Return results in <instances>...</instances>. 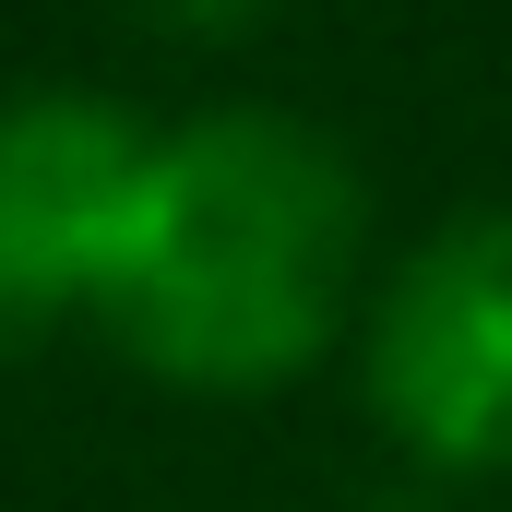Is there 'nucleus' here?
Listing matches in <instances>:
<instances>
[{
	"label": "nucleus",
	"mask_w": 512,
	"mask_h": 512,
	"mask_svg": "<svg viewBox=\"0 0 512 512\" xmlns=\"http://www.w3.org/2000/svg\"><path fill=\"white\" fill-rule=\"evenodd\" d=\"M358 393L405 477H512V203L441 215L358 310Z\"/></svg>",
	"instance_id": "2"
},
{
	"label": "nucleus",
	"mask_w": 512,
	"mask_h": 512,
	"mask_svg": "<svg viewBox=\"0 0 512 512\" xmlns=\"http://www.w3.org/2000/svg\"><path fill=\"white\" fill-rule=\"evenodd\" d=\"M370 310V179L298 108L155 120L131 215L96 274V334L191 405H262L310 382Z\"/></svg>",
	"instance_id": "1"
},
{
	"label": "nucleus",
	"mask_w": 512,
	"mask_h": 512,
	"mask_svg": "<svg viewBox=\"0 0 512 512\" xmlns=\"http://www.w3.org/2000/svg\"><path fill=\"white\" fill-rule=\"evenodd\" d=\"M120 12L155 36H191V48H239L251 24H274V0H120Z\"/></svg>",
	"instance_id": "4"
},
{
	"label": "nucleus",
	"mask_w": 512,
	"mask_h": 512,
	"mask_svg": "<svg viewBox=\"0 0 512 512\" xmlns=\"http://www.w3.org/2000/svg\"><path fill=\"white\" fill-rule=\"evenodd\" d=\"M143 155H155V120L96 84L0 96V358H36L60 322L96 310Z\"/></svg>",
	"instance_id": "3"
},
{
	"label": "nucleus",
	"mask_w": 512,
	"mask_h": 512,
	"mask_svg": "<svg viewBox=\"0 0 512 512\" xmlns=\"http://www.w3.org/2000/svg\"><path fill=\"white\" fill-rule=\"evenodd\" d=\"M358 512H453V501H441V477H405V489H382V501H358Z\"/></svg>",
	"instance_id": "5"
}]
</instances>
